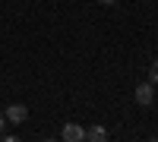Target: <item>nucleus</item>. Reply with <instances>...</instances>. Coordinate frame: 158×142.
<instances>
[{
	"label": "nucleus",
	"instance_id": "obj_1",
	"mask_svg": "<svg viewBox=\"0 0 158 142\" xmlns=\"http://www.w3.org/2000/svg\"><path fill=\"white\" fill-rule=\"evenodd\" d=\"M136 101H139V104H152V101H155V88H152V82H142V85H136Z\"/></svg>",
	"mask_w": 158,
	"mask_h": 142
},
{
	"label": "nucleus",
	"instance_id": "obj_2",
	"mask_svg": "<svg viewBox=\"0 0 158 142\" xmlns=\"http://www.w3.org/2000/svg\"><path fill=\"white\" fill-rule=\"evenodd\" d=\"M3 117H6L10 123H22L25 117H29V108H25V104H10V108H6V114H3Z\"/></svg>",
	"mask_w": 158,
	"mask_h": 142
},
{
	"label": "nucleus",
	"instance_id": "obj_3",
	"mask_svg": "<svg viewBox=\"0 0 158 142\" xmlns=\"http://www.w3.org/2000/svg\"><path fill=\"white\" fill-rule=\"evenodd\" d=\"M60 136L67 139V142H82V139H85V130H82V126H76V123H67Z\"/></svg>",
	"mask_w": 158,
	"mask_h": 142
},
{
	"label": "nucleus",
	"instance_id": "obj_4",
	"mask_svg": "<svg viewBox=\"0 0 158 142\" xmlns=\"http://www.w3.org/2000/svg\"><path fill=\"white\" fill-rule=\"evenodd\" d=\"M85 139H92V142H104V139H108V133H104L101 126H92V130H85Z\"/></svg>",
	"mask_w": 158,
	"mask_h": 142
},
{
	"label": "nucleus",
	"instance_id": "obj_5",
	"mask_svg": "<svg viewBox=\"0 0 158 142\" xmlns=\"http://www.w3.org/2000/svg\"><path fill=\"white\" fill-rule=\"evenodd\" d=\"M149 79H152V85H158V60L149 67Z\"/></svg>",
	"mask_w": 158,
	"mask_h": 142
},
{
	"label": "nucleus",
	"instance_id": "obj_6",
	"mask_svg": "<svg viewBox=\"0 0 158 142\" xmlns=\"http://www.w3.org/2000/svg\"><path fill=\"white\" fill-rule=\"evenodd\" d=\"M3 123H6V117H3V114H0V136H3Z\"/></svg>",
	"mask_w": 158,
	"mask_h": 142
},
{
	"label": "nucleus",
	"instance_id": "obj_7",
	"mask_svg": "<svg viewBox=\"0 0 158 142\" xmlns=\"http://www.w3.org/2000/svg\"><path fill=\"white\" fill-rule=\"evenodd\" d=\"M98 3H104V6H108V3H114V0H98Z\"/></svg>",
	"mask_w": 158,
	"mask_h": 142
}]
</instances>
